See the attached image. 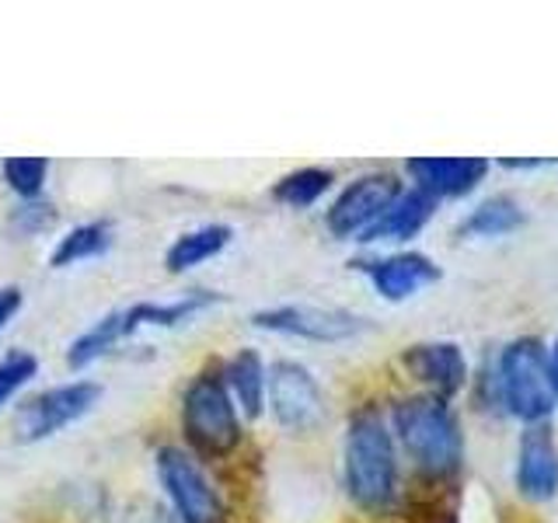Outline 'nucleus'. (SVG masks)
Here are the masks:
<instances>
[{"mask_svg": "<svg viewBox=\"0 0 558 523\" xmlns=\"http://www.w3.org/2000/svg\"><path fill=\"white\" fill-rule=\"evenodd\" d=\"M331 182H336V179H331V171H325V168H301V171H290L287 179L276 182L272 199L304 209V206L318 203L325 192L331 188Z\"/></svg>", "mask_w": 558, "mask_h": 523, "instance_id": "21", "label": "nucleus"}, {"mask_svg": "<svg viewBox=\"0 0 558 523\" xmlns=\"http://www.w3.org/2000/svg\"><path fill=\"white\" fill-rule=\"evenodd\" d=\"M266 391L276 423L290 433H307L325 418V398L314 374L296 360H276L266 374Z\"/></svg>", "mask_w": 558, "mask_h": 523, "instance_id": "7", "label": "nucleus"}, {"mask_svg": "<svg viewBox=\"0 0 558 523\" xmlns=\"http://www.w3.org/2000/svg\"><path fill=\"white\" fill-rule=\"evenodd\" d=\"M517 488L520 496L534 502L558 496V447L548 423H534L523 433L517 458Z\"/></svg>", "mask_w": 558, "mask_h": 523, "instance_id": "11", "label": "nucleus"}, {"mask_svg": "<svg viewBox=\"0 0 558 523\" xmlns=\"http://www.w3.org/2000/svg\"><path fill=\"white\" fill-rule=\"evenodd\" d=\"M523 209L510 196H493L485 199L478 209H471L468 220L461 223V238H502L523 227Z\"/></svg>", "mask_w": 558, "mask_h": 523, "instance_id": "18", "label": "nucleus"}, {"mask_svg": "<svg viewBox=\"0 0 558 523\" xmlns=\"http://www.w3.org/2000/svg\"><path fill=\"white\" fill-rule=\"evenodd\" d=\"M122 339H126V336H122V314L119 311L105 314V318H98L92 328L84 331L81 339L70 342V349H66V366H70V370H84V366H92L105 353H112V345L122 342Z\"/></svg>", "mask_w": 558, "mask_h": 523, "instance_id": "20", "label": "nucleus"}, {"mask_svg": "<svg viewBox=\"0 0 558 523\" xmlns=\"http://www.w3.org/2000/svg\"><path fill=\"white\" fill-rule=\"evenodd\" d=\"M433 209H436V199H429L426 192H418V188L401 192V196L380 214V220L374 227H366V231L360 234V241H366V244L409 241V238H415L429 223Z\"/></svg>", "mask_w": 558, "mask_h": 523, "instance_id": "14", "label": "nucleus"}, {"mask_svg": "<svg viewBox=\"0 0 558 523\" xmlns=\"http://www.w3.org/2000/svg\"><path fill=\"white\" fill-rule=\"evenodd\" d=\"M401 360H405L412 377L429 384L436 398H444V401L450 394H458L468 380V360L461 353V345H453V342H418V345H409Z\"/></svg>", "mask_w": 558, "mask_h": 523, "instance_id": "13", "label": "nucleus"}, {"mask_svg": "<svg viewBox=\"0 0 558 523\" xmlns=\"http://www.w3.org/2000/svg\"><path fill=\"white\" fill-rule=\"evenodd\" d=\"M157 478L182 523H223V506L203 467L179 447L157 450Z\"/></svg>", "mask_w": 558, "mask_h": 523, "instance_id": "6", "label": "nucleus"}, {"mask_svg": "<svg viewBox=\"0 0 558 523\" xmlns=\"http://www.w3.org/2000/svg\"><path fill=\"white\" fill-rule=\"evenodd\" d=\"M353 266L360 272L371 276L374 290L384 296V301H409L418 290L433 287L440 279V266L429 255L418 252H398L388 258H356Z\"/></svg>", "mask_w": 558, "mask_h": 523, "instance_id": "10", "label": "nucleus"}, {"mask_svg": "<svg viewBox=\"0 0 558 523\" xmlns=\"http://www.w3.org/2000/svg\"><path fill=\"white\" fill-rule=\"evenodd\" d=\"M496 384L506 412L523 418L527 426L545 423L551 415L555 394L548 380V353L537 339H517L502 349L496 366Z\"/></svg>", "mask_w": 558, "mask_h": 523, "instance_id": "4", "label": "nucleus"}, {"mask_svg": "<svg viewBox=\"0 0 558 523\" xmlns=\"http://www.w3.org/2000/svg\"><path fill=\"white\" fill-rule=\"evenodd\" d=\"M401 196V185L395 174H360L356 182H349L342 188V196L331 203L328 209V231L336 238H356L366 227H374L380 220V214L388 209L395 199Z\"/></svg>", "mask_w": 558, "mask_h": 523, "instance_id": "9", "label": "nucleus"}, {"mask_svg": "<svg viewBox=\"0 0 558 523\" xmlns=\"http://www.w3.org/2000/svg\"><path fill=\"white\" fill-rule=\"evenodd\" d=\"M395 433L415 467L429 478H450L464 461V433L453 409L436 394H412L395 405Z\"/></svg>", "mask_w": 558, "mask_h": 523, "instance_id": "1", "label": "nucleus"}, {"mask_svg": "<svg viewBox=\"0 0 558 523\" xmlns=\"http://www.w3.org/2000/svg\"><path fill=\"white\" fill-rule=\"evenodd\" d=\"M548 380H551V394L558 398V339H555L551 356H548Z\"/></svg>", "mask_w": 558, "mask_h": 523, "instance_id": "25", "label": "nucleus"}, {"mask_svg": "<svg viewBox=\"0 0 558 523\" xmlns=\"http://www.w3.org/2000/svg\"><path fill=\"white\" fill-rule=\"evenodd\" d=\"M223 384L231 391L234 405H241V412L248 418L262 415V405H266V363L255 353V349H241V353L227 363L223 370Z\"/></svg>", "mask_w": 558, "mask_h": 523, "instance_id": "16", "label": "nucleus"}, {"mask_svg": "<svg viewBox=\"0 0 558 523\" xmlns=\"http://www.w3.org/2000/svg\"><path fill=\"white\" fill-rule=\"evenodd\" d=\"M345 488L360 510L384 513L398 492V458L380 412L363 409L345 433Z\"/></svg>", "mask_w": 558, "mask_h": 523, "instance_id": "2", "label": "nucleus"}, {"mask_svg": "<svg viewBox=\"0 0 558 523\" xmlns=\"http://www.w3.org/2000/svg\"><path fill=\"white\" fill-rule=\"evenodd\" d=\"M231 238H234V231L227 223L196 227V231L174 238V244L165 252V266H168V272H189V269L203 266V262L217 258L227 244H231Z\"/></svg>", "mask_w": 558, "mask_h": 523, "instance_id": "17", "label": "nucleus"}, {"mask_svg": "<svg viewBox=\"0 0 558 523\" xmlns=\"http://www.w3.org/2000/svg\"><path fill=\"white\" fill-rule=\"evenodd\" d=\"M252 325L276 336H296L311 342H345L366 331V321L339 307H311V304H287L266 307L252 314Z\"/></svg>", "mask_w": 558, "mask_h": 523, "instance_id": "8", "label": "nucleus"}, {"mask_svg": "<svg viewBox=\"0 0 558 523\" xmlns=\"http://www.w3.org/2000/svg\"><path fill=\"white\" fill-rule=\"evenodd\" d=\"M182 426L203 458H227L241 447V418L220 370L192 377L182 398Z\"/></svg>", "mask_w": 558, "mask_h": 523, "instance_id": "3", "label": "nucleus"}, {"mask_svg": "<svg viewBox=\"0 0 558 523\" xmlns=\"http://www.w3.org/2000/svg\"><path fill=\"white\" fill-rule=\"evenodd\" d=\"M109 244H112V223L109 220L81 223L70 234L60 238V244L52 248L49 266L52 269L77 266V262H84V258H98L101 252H109Z\"/></svg>", "mask_w": 558, "mask_h": 523, "instance_id": "19", "label": "nucleus"}, {"mask_svg": "<svg viewBox=\"0 0 558 523\" xmlns=\"http://www.w3.org/2000/svg\"><path fill=\"white\" fill-rule=\"evenodd\" d=\"M436 523H458V516H453V513H444V516L436 520Z\"/></svg>", "mask_w": 558, "mask_h": 523, "instance_id": "26", "label": "nucleus"}, {"mask_svg": "<svg viewBox=\"0 0 558 523\" xmlns=\"http://www.w3.org/2000/svg\"><path fill=\"white\" fill-rule=\"evenodd\" d=\"M101 401V388L95 380H70L60 388L39 391L28 398L14 415V436L22 443H43L49 436H57L60 429L81 423Z\"/></svg>", "mask_w": 558, "mask_h": 523, "instance_id": "5", "label": "nucleus"}, {"mask_svg": "<svg viewBox=\"0 0 558 523\" xmlns=\"http://www.w3.org/2000/svg\"><path fill=\"white\" fill-rule=\"evenodd\" d=\"M405 168L415 179V188L429 199H453L485 179L488 161L485 157H412Z\"/></svg>", "mask_w": 558, "mask_h": 523, "instance_id": "12", "label": "nucleus"}, {"mask_svg": "<svg viewBox=\"0 0 558 523\" xmlns=\"http://www.w3.org/2000/svg\"><path fill=\"white\" fill-rule=\"evenodd\" d=\"M35 370H39V360L32 353H8L0 360V405H8V401L35 377Z\"/></svg>", "mask_w": 558, "mask_h": 523, "instance_id": "23", "label": "nucleus"}, {"mask_svg": "<svg viewBox=\"0 0 558 523\" xmlns=\"http://www.w3.org/2000/svg\"><path fill=\"white\" fill-rule=\"evenodd\" d=\"M220 304V293H206V290H192L185 296H179V301H165V304H133L126 311H119L122 314V336H133V331L140 328H174V325H182L189 318H196L199 311L206 307H214Z\"/></svg>", "mask_w": 558, "mask_h": 523, "instance_id": "15", "label": "nucleus"}, {"mask_svg": "<svg viewBox=\"0 0 558 523\" xmlns=\"http://www.w3.org/2000/svg\"><path fill=\"white\" fill-rule=\"evenodd\" d=\"M46 179H49V161H46V157H8V161H4V182L22 199L39 196Z\"/></svg>", "mask_w": 558, "mask_h": 523, "instance_id": "22", "label": "nucleus"}, {"mask_svg": "<svg viewBox=\"0 0 558 523\" xmlns=\"http://www.w3.org/2000/svg\"><path fill=\"white\" fill-rule=\"evenodd\" d=\"M25 304L22 287H0V328H8V321L14 318Z\"/></svg>", "mask_w": 558, "mask_h": 523, "instance_id": "24", "label": "nucleus"}]
</instances>
